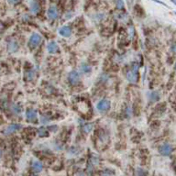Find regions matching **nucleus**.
Wrapping results in <instances>:
<instances>
[{"label":"nucleus","instance_id":"1","mask_svg":"<svg viewBox=\"0 0 176 176\" xmlns=\"http://www.w3.org/2000/svg\"><path fill=\"white\" fill-rule=\"evenodd\" d=\"M41 40H42L41 35L37 32H34L31 34V37H29L28 41V45L31 49H35L36 47H38L40 45Z\"/></svg>","mask_w":176,"mask_h":176},{"label":"nucleus","instance_id":"2","mask_svg":"<svg viewBox=\"0 0 176 176\" xmlns=\"http://www.w3.org/2000/svg\"><path fill=\"white\" fill-rule=\"evenodd\" d=\"M111 107V102L107 99H101L96 105V109L100 113H106Z\"/></svg>","mask_w":176,"mask_h":176},{"label":"nucleus","instance_id":"3","mask_svg":"<svg viewBox=\"0 0 176 176\" xmlns=\"http://www.w3.org/2000/svg\"><path fill=\"white\" fill-rule=\"evenodd\" d=\"M68 81L72 85H77L80 81H81V75H80V72L77 71H71L68 75Z\"/></svg>","mask_w":176,"mask_h":176},{"label":"nucleus","instance_id":"4","mask_svg":"<svg viewBox=\"0 0 176 176\" xmlns=\"http://www.w3.org/2000/svg\"><path fill=\"white\" fill-rule=\"evenodd\" d=\"M126 78H127V80L129 83H131V84H136L138 82V79H139L138 71L133 70V69L128 70L127 72V73H126Z\"/></svg>","mask_w":176,"mask_h":176},{"label":"nucleus","instance_id":"5","mask_svg":"<svg viewBox=\"0 0 176 176\" xmlns=\"http://www.w3.org/2000/svg\"><path fill=\"white\" fill-rule=\"evenodd\" d=\"M172 151H173V147L169 143H163L159 148V152L163 156H169L172 154Z\"/></svg>","mask_w":176,"mask_h":176},{"label":"nucleus","instance_id":"6","mask_svg":"<svg viewBox=\"0 0 176 176\" xmlns=\"http://www.w3.org/2000/svg\"><path fill=\"white\" fill-rule=\"evenodd\" d=\"M22 128V126L20 124H11L9 126H7L4 130H3V133L4 135H11L13 133H15V132H17L19 130H20Z\"/></svg>","mask_w":176,"mask_h":176},{"label":"nucleus","instance_id":"7","mask_svg":"<svg viewBox=\"0 0 176 176\" xmlns=\"http://www.w3.org/2000/svg\"><path fill=\"white\" fill-rule=\"evenodd\" d=\"M26 119L29 123H35L38 119V113L34 109H28L26 112Z\"/></svg>","mask_w":176,"mask_h":176},{"label":"nucleus","instance_id":"8","mask_svg":"<svg viewBox=\"0 0 176 176\" xmlns=\"http://www.w3.org/2000/svg\"><path fill=\"white\" fill-rule=\"evenodd\" d=\"M58 33L60 34L62 37L68 38L72 35V28L70 26H63L59 28Z\"/></svg>","mask_w":176,"mask_h":176},{"label":"nucleus","instance_id":"9","mask_svg":"<svg viewBox=\"0 0 176 176\" xmlns=\"http://www.w3.org/2000/svg\"><path fill=\"white\" fill-rule=\"evenodd\" d=\"M47 51H49V53L56 54V53H58L59 51H60V49H59L57 42L52 40V41H50L49 44L47 45Z\"/></svg>","mask_w":176,"mask_h":176},{"label":"nucleus","instance_id":"10","mask_svg":"<svg viewBox=\"0 0 176 176\" xmlns=\"http://www.w3.org/2000/svg\"><path fill=\"white\" fill-rule=\"evenodd\" d=\"M47 16L51 20H54L58 17V9L55 6H51L47 11Z\"/></svg>","mask_w":176,"mask_h":176},{"label":"nucleus","instance_id":"11","mask_svg":"<svg viewBox=\"0 0 176 176\" xmlns=\"http://www.w3.org/2000/svg\"><path fill=\"white\" fill-rule=\"evenodd\" d=\"M31 169L34 172V173H40L43 169V165L40 160H33V163L31 164Z\"/></svg>","mask_w":176,"mask_h":176},{"label":"nucleus","instance_id":"12","mask_svg":"<svg viewBox=\"0 0 176 176\" xmlns=\"http://www.w3.org/2000/svg\"><path fill=\"white\" fill-rule=\"evenodd\" d=\"M7 50L9 52H16L19 50V43L17 42V40H11L7 44Z\"/></svg>","mask_w":176,"mask_h":176},{"label":"nucleus","instance_id":"13","mask_svg":"<svg viewBox=\"0 0 176 176\" xmlns=\"http://www.w3.org/2000/svg\"><path fill=\"white\" fill-rule=\"evenodd\" d=\"M80 71L84 75H90L92 72V67L85 62H83L80 65Z\"/></svg>","mask_w":176,"mask_h":176},{"label":"nucleus","instance_id":"14","mask_svg":"<svg viewBox=\"0 0 176 176\" xmlns=\"http://www.w3.org/2000/svg\"><path fill=\"white\" fill-rule=\"evenodd\" d=\"M35 77V71L34 70H28L25 72V75H24V79L27 82H31L34 79Z\"/></svg>","mask_w":176,"mask_h":176},{"label":"nucleus","instance_id":"15","mask_svg":"<svg viewBox=\"0 0 176 176\" xmlns=\"http://www.w3.org/2000/svg\"><path fill=\"white\" fill-rule=\"evenodd\" d=\"M29 7H31V12L33 14H37L40 10V6L37 1H31L29 4Z\"/></svg>","mask_w":176,"mask_h":176},{"label":"nucleus","instance_id":"16","mask_svg":"<svg viewBox=\"0 0 176 176\" xmlns=\"http://www.w3.org/2000/svg\"><path fill=\"white\" fill-rule=\"evenodd\" d=\"M81 128L84 132V133H89L93 129V124L92 123H87V122H83L81 124Z\"/></svg>","mask_w":176,"mask_h":176},{"label":"nucleus","instance_id":"17","mask_svg":"<svg viewBox=\"0 0 176 176\" xmlns=\"http://www.w3.org/2000/svg\"><path fill=\"white\" fill-rule=\"evenodd\" d=\"M10 110L14 115H19L22 111V107L19 104H13L10 106Z\"/></svg>","mask_w":176,"mask_h":176},{"label":"nucleus","instance_id":"18","mask_svg":"<svg viewBox=\"0 0 176 176\" xmlns=\"http://www.w3.org/2000/svg\"><path fill=\"white\" fill-rule=\"evenodd\" d=\"M38 135L40 137V138H46L49 136V130L44 128V127H40L38 128Z\"/></svg>","mask_w":176,"mask_h":176},{"label":"nucleus","instance_id":"19","mask_svg":"<svg viewBox=\"0 0 176 176\" xmlns=\"http://www.w3.org/2000/svg\"><path fill=\"white\" fill-rule=\"evenodd\" d=\"M89 163H91L94 167L95 166H97L99 164V159H98V157L95 156V155H92L90 157V160H89Z\"/></svg>","mask_w":176,"mask_h":176},{"label":"nucleus","instance_id":"20","mask_svg":"<svg viewBox=\"0 0 176 176\" xmlns=\"http://www.w3.org/2000/svg\"><path fill=\"white\" fill-rule=\"evenodd\" d=\"M50 120H51V119H50V117H49L48 116H46V115H43V116L40 117V123L43 124V125L48 124V123L50 122Z\"/></svg>","mask_w":176,"mask_h":176},{"label":"nucleus","instance_id":"21","mask_svg":"<svg viewBox=\"0 0 176 176\" xmlns=\"http://www.w3.org/2000/svg\"><path fill=\"white\" fill-rule=\"evenodd\" d=\"M116 8H119V9L124 8V3L122 0H116Z\"/></svg>","mask_w":176,"mask_h":176},{"label":"nucleus","instance_id":"22","mask_svg":"<svg viewBox=\"0 0 176 176\" xmlns=\"http://www.w3.org/2000/svg\"><path fill=\"white\" fill-rule=\"evenodd\" d=\"M150 97H152V100L156 101V100H158V99L160 98V95H159V94H158L157 92H152V93L151 94Z\"/></svg>","mask_w":176,"mask_h":176},{"label":"nucleus","instance_id":"23","mask_svg":"<svg viewBox=\"0 0 176 176\" xmlns=\"http://www.w3.org/2000/svg\"><path fill=\"white\" fill-rule=\"evenodd\" d=\"M116 172H114V171H103V172H101V174H104V175H106V174H107V175H110V174H115Z\"/></svg>","mask_w":176,"mask_h":176},{"label":"nucleus","instance_id":"24","mask_svg":"<svg viewBox=\"0 0 176 176\" xmlns=\"http://www.w3.org/2000/svg\"><path fill=\"white\" fill-rule=\"evenodd\" d=\"M48 128H49L51 132H55V131L58 129V127H57V126H50Z\"/></svg>","mask_w":176,"mask_h":176},{"label":"nucleus","instance_id":"25","mask_svg":"<svg viewBox=\"0 0 176 176\" xmlns=\"http://www.w3.org/2000/svg\"><path fill=\"white\" fill-rule=\"evenodd\" d=\"M7 1L9 3H11V4H17L19 1V0H7Z\"/></svg>","mask_w":176,"mask_h":176},{"label":"nucleus","instance_id":"26","mask_svg":"<svg viewBox=\"0 0 176 176\" xmlns=\"http://www.w3.org/2000/svg\"><path fill=\"white\" fill-rule=\"evenodd\" d=\"M172 51L174 53H176V43L173 44V45L172 46Z\"/></svg>","mask_w":176,"mask_h":176},{"label":"nucleus","instance_id":"27","mask_svg":"<svg viewBox=\"0 0 176 176\" xmlns=\"http://www.w3.org/2000/svg\"><path fill=\"white\" fill-rule=\"evenodd\" d=\"M2 154H3V151H2V150H1V149H0V158L2 157Z\"/></svg>","mask_w":176,"mask_h":176},{"label":"nucleus","instance_id":"28","mask_svg":"<svg viewBox=\"0 0 176 176\" xmlns=\"http://www.w3.org/2000/svg\"><path fill=\"white\" fill-rule=\"evenodd\" d=\"M172 2H173V3H174L175 5H176V0H172Z\"/></svg>","mask_w":176,"mask_h":176},{"label":"nucleus","instance_id":"29","mask_svg":"<svg viewBox=\"0 0 176 176\" xmlns=\"http://www.w3.org/2000/svg\"><path fill=\"white\" fill-rule=\"evenodd\" d=\"M175 71H176V63H175Z\"/></svg>","mask_w":176,"mask_h":176}]
</instances>
